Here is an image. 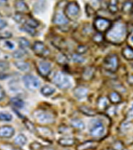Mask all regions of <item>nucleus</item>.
<instances>
[{"label":"nucleus","mask_w":133,"mask_h":150,"mask_svg":"<svg viewBox=\"0 0 133 150\" xmlns=\"http://www.w3.org/2000/svg\"><path fill=\"white\" fill-rule=\"evenodd\" d=\"M4 96H5V91L3 87L0 85V101L4 98Z\"/></svg>","instance_id":"obj_47"},{"label":"nucleus","mask_w":133,"mask_h":150,"mask_svg":"<svg viewBox=\"0 0 133 150\" xmlns=\"http://www.w3.org/2000/svg\"><path fill=\"white\" fill-rule=\"evenodd\" d=\"M109 10L110 12L114 13L118 11L117 8V1H110L109 3Z\"/></svg>","instance_id":"obj_30"},{"label":"nucleus","mask_w":133,"mask_h":150,"mask_svg":"<svg viewBox=\"0 0 133 150\" xmlns=\"http://www.w3.org/2000/svg\"><path fill=\"white\" fill-rule=\"evenodd\" d=\"M73 60L77 63H81V62L84 61V58L82 57L81 55L79 54H74L72 56Z\"/></svg>","instance_id":"obj_38"},{"label":"nucleus","mask_w":133,"mask_h":150,"mask_svg":"<svg viewBox=\"0 0 133 150\" xmlns=\"http://www.w3.org/2000/svg\"><path fill=\"white\" fill-rule=\"evenodd\" d=\"M25 125L26 126L27 129L30 131H31V132H34V131H35V126H34L33 124L30 121H29V120H25Z\"/></svg>","instance_id":"obj_36"},{"label":"nucleus","mask_w":133,"mask_h":150,"mask_svg":"<svg viewBox=\"0 0 133 150\" xmlns=\"http://www.w3.org/2000/svg\"><path fill=\"white\" fill-rule=\"evenodd\" d=\"M27 142V137L23 134L18 135L17 137L15 138L14 142L15 144L18 145V146H24V145L26 144Z\"/></svg>","instance_id":"obj_22"},{"label":"nucleus","mask_w":133,"mask_h":150,"mask_svg":"<svg viewBox=\"0 0 133 150\" xmlns=\"http://www.w3.org/2000/svg\"><path fill=\"white\" fill-rule=\"evenodd\" d=\"M71 124L73 128L79 129V130H83L85 128V123L80 119L75 118L72 119L71 121Z\"/></svg>","instance_id":"obj_23"},{"label":"nucleus","mask_w":133,"mask_h":150,"mask_svg":"<svg viewBox=\"0 0 133 150\" xmlns=\"http://www.w3.org/2000/svg\"><path fill=\"white\" fill-rule=\"evenodd\" d=\"M25 24L28 25L29 27H31V28L35 29L37 27H38L39 23L35 20L33 19V18H29V19L26 20V22L25 23Z\"/></svg>","instance_id":"obj_31"},{"label":"nucleus","mask_w":133,"mask_h":150,"mask_svg":"<svg viewBox=\"0 0 133 150\" xmlns=\"http://www.w3.org/2000/svg\"><path fill=\"white\" fill-rule=\"evenodd\" d=\"M80 110L81 111V112L83 113L84 114L87 115H89V116H95L96 115V112L95 110L91 109V108L87 107V106H81L80 107Z\"/></svg>","instance_id":"obj_25"},{"label":"nucleus","mask_w":133,"mask_h":150,"mask_svg":"<svg viewBox=\"0 0 133 150\" xmlns=\"http://www.w3.org/2000/svg\"><path fill=\"white\" fill-rule=\"evenodd\" d=\"M94 72H95V70L93 68H91V67L87 68L82 73V78L85 80H91L94 75Z\"/></svg>","instance_id":"obj_20"},{"label":"nucleus","mask_w":133,"mask_h":150,"mask_svg":"<svg viewBox=\"0 0 133 150\" xmlns=\"http://www.w3.org/2000/svg\"><path fill=\"white\" fill-rule=\"evenodd\" d=\"M15 9L19 12H26V11H29V8L27 6V4L24 1H17L15 3Z\"/></svg>","instance_id":"obj_16"},{"label":"nucleus","mask_w":133,"mask_h":150,"mask_svg":"<svg viewBox=\"0 0 133 150\" xmlns=\"http://www.w3.org/2000/svg\"><path fill=\"white\" fill-rule=\"evenodd\" d=\"M19 44L20 47L23 50H25L26 48L28 47L29 45H30V43H29V41L27 40V39L24 38H20L19 39Z\"/></svg>","instance_id":"obj_28"},{"label":"nucleus","mask_w":133,"mask_h":150,"mask_svg":"<svg viewBox=\"0 0 133 150\" xmlns=\"http://www.w3.org/2000/svg\"><path fill=\"white\" fill-rule=\"evenodd\" d=\"M109 100L112 103H118L121 101V98L120 95H119L117 92L114 91V92H112V93L110 94Z\"/></svg>","instance_id":"obj_26"},{"label":"nucleus","mask_w":133,"mask_h":150,"mask_svg":"<svg viewBox=\"0 0 133 150\" xmlns=\"http://www.w3.org/2000/svg\"><path fill=\"white\" fill-rule=\"evenodd\" d=\"M12 119V115L6 112H0V121H10Z\"/></svg>","instance_id":"obj_29"},{"label":"nucleus","mask_w":133,"mask_h":150,"mask_svg":"<svg viewBox=\"0 0 133 150\" xmlns=\"http://www.w3.org/2000/svg\"><path fill=\"white\" fill-rule=\"evenodd\" d=\"M118 57L116 55H111L104 60V67L110 71H115L118 68Z\"/></svg>","instance_id":"obj_7"},{"label":"nucleus","mask_w":133,"mask_h":150,"mask_svg":"<svg viewBox=\"0 0 133 150\" xmlns=\"http://www.w3.org/2000/svg\"><path fill=\"white\" fill-rule=\"evenodd\" d=\"M87 93H88V89L84 87H78L74 89V95L77 99L82 100L85 98Z\"/></svg>","instance_id":"obj_13"},{"label":"nucleus","mask_w":133,"mask_h":150,"mask_svg":"<svg viewBox=\"0 0 133 150\" xmlns=\"http://www.w3.org/2000/svg\"><path fill=\"white\" fill-rule=\"evenodd\" d=\"M0 17H1V14H0Z\"/></svg>","instance_id":"obj_50"},{"label":"nucleus","mask_w":133,"mask_h":150,"mask_svg":"<svg viewBox=\"0 0 133 150\" xmlns=\"http://www.w3.org/2000/svg\"><path fill=\"white\" fill-rule=\"evenodd\" d=\"M41 93L45 96H50L55 92V89L49 85H45L41 89Z\"/></svg>","instance_id":"obj_18"},{"label":"nucleus","mask_w":133,"mask_h":150,"mask_svg":"<svg viewBox=\"0 0 133 150\" xmlns=\"http://www.w3.org/2000/svg\"><path fill=\"white\" fill-rule=\"evenodd\" d=\"M125 27L121 24H116L107 33V38L111 42H117L125 36Z\"/></svg>","instance_id":"obj_1"},{"label":"nucleus","mask_w":133,"mask_h":150,"mask_svg":"<svg viewBox=\"0 0 133 150\" xmlns=\"http://www.w3.org/2000/svg\"><path fill=\"white\" fill-rule=\"evenodd\" d=\"M87 47H86V46L80 45L77 47V52L78 53V54L81 55L82 54H84V53H85L87 52Z\"/></svg>","instance_id":"obj_40"},{"label":"nucleus","mask_w":133,"mask_h":150,"mask_svg":"<svg viewBox=\"0 0 133 150\" xmlns=\"http://www.w3.org/2000/svg\"><path fill=\"white\" fill-rule=\"evenodd\" d=\"M53 82L59 88L66 89L70 88L71 86V81L67 75L63 72L58 71L53 77Z\"/></svg>","instance_id":"obj_2"},{"label":"nucleus","mask_w":133,"mask_h":150,"mask_svg":"<svg viewBox=\"0 0 133 150\" xmlns=\"http://www.w3.org/2000/svg\"><path fill=\"white\" fill-rule=\"evenodd\" d=\"M38 71L40 75L46 77L51 71V64L47 61H40L38 65Z\"/></svg>","instance_id":"obj_10"},{"label":"nucleus","mask_w":133,"mask_h":150,"mask_svg":"<svg viewBox=\"0 0 133 150\" xmlns=\"http://www.w3.org/2000/svg\"><path fill=\"white\" fill-rule=\"evenodd\" d=\"M10 102L13 105V106H14L17 109H21L24 106V101L19 98H17V97L11 98Z\"/></svg>","instance_id":"obj_21"},{"label":"nucleus","mask_w":133,"mask_h":150,"mask_svg":"<svg viewBox=\"0 0 133 150\" xmlns=\"http://www.w3.org/2000/svg\"><path fill=\"white\" fill-rule=\"evenodd\" d=\"M98 145V142L96 141H88L78 145L77 147V150H88L90 149L95 148Z\"/></svg>","instance_id":"obj_14"},{"label":"nucleus","mask_w":133,"mask_h":150,"mask_svg":"<svg viewBox=\"0 0 133 150\" xmlns=\"http://www.w3.org/2000/svg\"><path fill=\"white\" fill-rule=\"evenodd\" d=\"M41 145L40 144H39L37 142H35L31 144L30 148L31 150H38L41 148Z\"/></svg>","instance_id":"obj_45"},{"label":"nucleus","mask_w":133,"mask_h":150,"mask_svg":"<svg viewBox=\"0 0 133 150\" xmlns=\"http://www.w3.org/2000/svg\"><path fill=\"white\" fill-rule=\"evenodd\" d=\"M123 54L124 57L127 59H133V50L129 47L125 48L123 51Z\"/></svg>","instance_id":"obj_27"},{"label":"nucleus","mask_w":133,"mask_h":150,"mask_svg":"<svg viewBox=\"0 0 133 150\" xmlns=\"http://www.w3.org/2000/svg\"><path fill=\"white\" fill-rule=\"evenodd\" d=\"M132 40L133 41V37H132Z\"/></svg>","instance_id":"obj_49"},{"label":"nucleus","mask_w":133,"mask_h":150,"mask_svg":"<svg viewBox=\"0 0 133 150\" xmlns=\"http://www.w3.org/2000/svg\"><path fill=\"white\" fill-rule=\"evenodd\" d=\"M57 61H58L59 63L65 64L66 63H67L68 60L65 55L60 54L57 56Z\"/></svg>","instance_id":"obj_37"},{"label":"nucleus","mask_w":133,"mask_h":150,"mask_svg":"<svg viewBox=\"0 0 133 150\" xmlns=\"http://www.w3.org/2000/svg\"><path fill=\"white\" fill-rule=\"evenodd\" d=\"M45 4H46V2L43 1L36 2V3L34 4V7H33L35 12L36 13H43L45 8Z\"/></svg>","instance_id":"obj_19"},{"label":"nucleus","mask_w":133,"mask_h":150,"mask_svg":"<svg viewBox=\"0 0 133 150\" xmlns=\"http://www.w3.org/2000/svg\"><path fill=\"white\" fill-rule=\"evenodd\" d=\"M91 135L94 137H99L105 133V127L103 123L98 119L92 120L89 128Z\"/></svg>","instance_id":"obj_5"},{"label":"nucleus","mask_w":133,"mask_h":150,"mask_svg":"<svg viewBox=\"0 0 133 150\" xmlns=\"http://www.w3.org/2000/svg\"><path fill=\"white\" fill-rule=\"evenodd\" d=\"M109 105V100L106 98H104V97H102V98H100L98 99V102H97V105L98 107L99 108L100 110H103L106 109V107Z\"/></svg>","instance_id":"obj_24"},{"label":"nucleus","mask_w":133,"mask_h":150,"mask_svg":"<svg viewBox=\"0 0 133 150\" xmlns=\"http://www.w3.org/2000/svg\"><path fill=\"white\" fill-rule=\"evenodd\" d=\"M11 36V33L10 32L8 31H5L2 32V33H0V39H6L9 38Z\"/></svg>","instance_id":"obj_44"},{"label":"nucleus","mask_w":133,"mask_h":150,"mask_svg":"<svg viewBox=\"0 0 133 150\" xmlns=\"http://www.w3.org/2000/svg\"><path fill=\"white\" fill-rule=\"evenodd\" d=\"M14 64L18 70H19L22 71H29V69H30L29 64L26 61H15Z\"/></svg>","instance_id":"obj_17"},{"label":"nucleus","mask_w":133,"mask_h":150,"mask_svg":"<svg viewBox=\"0 0 133 150\" xmlns=\"http://www.w3.org/2000/svg\"><path fill=\"white\" fill-rule=\"evenodd\" d=\"M80 8L76 1L70 2L66 6L65 15L67 19L71 20H77L79 15Z\"/></svg>","instance_id":"obj_4"},{"label":"nucleus","mask_w":133,"mask_h":150,"mask_svg":"<svg viewBox=\"0 0 133 150\" xmlns=\"http://www.w3.org/2000/svg\"><path fill=\"white\" fill-rule=\"evenodd\" d=\"M59 144L62 146H71L75 144V140L72 137H63L59 140Z\"/></svg>","instance_id":"obj_15"},{"label":"nucleus","mask_w":133,"mask_h":150,"mask_svg":"<svg viewBox=\"0 0 133 150\" xmlns=\"http://www.w3.org/2000/svg\"><path fill=\"white\" fill-rule=\"evenodd\" d=\"M133 3L132 2H126L124 4L123 6V10L124 12H128V11H129L132 10V8H133Z\"/></svg>","instance_id":"obj_35"},{"label":"nucleus","mask_w":133,"mask_h":150,"mask_svg":"<svg viewBox=\"0 0 133 150\" xmlns=\"http://www.w3.org/2000/svg\"><path fill=\"white\" fill-rule=\"evenodd\" d=\"M1 150H21L19 147H15L11 144H2L0 146Z\"/></svg>","instance_id":"obj_32"},{"label":"nucleus","mask_w":133,"mask_h":150,"mask_svg":"<svg viewBox=\"0 0 133 150\" xmlns=\"http://www.w3.org/2000/svg\"><path fill=\"white\" fill-rule=\"evenodd\" d=\"M15 130L10 126H3L0 127V137L10 138L14 135Z\"/></svg>","instance_id":"obj_9"},{"label":"nucleus","mask_w":133,"mask_h":150,"mask_svg":"<svg viewBox=\"0 0 133 150\" xmlns=\"http://www.w3.org/2000/svg\"><path fill=\"white\" fill-rule=\"evenodd\" d=\"M93 40L97 43H99L100 41H102L103 40V36L100 33H96L95 36H93Z\"/></svg>","instance_id":"obj_41"},{"label":"nucleus","mask_w":133,"mask_h":150,"mask_svg":"<svg viewBox=\"0 0 133 150\" xmlns=\"http://www.w3.org/2000/svg\"><path fill=\"white\" fill-rule=\"evenodd\" d=\"M5 43H6V45L7 47H8L10 50H13V48H14V47H15L14 44L11 43V41H6V42H5Z\"/></svg>","instance_id":"obj_46"},{"label":"nucleus","mask_w":133,"mask_h":150,"mask_svg":"<svg viewBox=\"0 0 133 150\" xmlns=\"http://www.w3.org/2000/svg\"><path fill=\"white\" fill-rule=\"evenodd\" d=\"M15 20L17 22V23H19V24H22V23H24V22H26V21L25 20V17H23V15L21 14V13H19V14H16L14 17ZM25 22V23H26Z\"/></svg>","instance_id":"obj_39"},{"label":"nucleus","mask_w":133,"mask_h":150,"mask_svg":"<svg viewBox=\"0 0 133 150\" xmlns=\"http://www.w3.org/2000/svg\"><path fill=\"white\" fill-rule=\"evenodd\" d=\"M68 19L65 15L61 11H57L53 18V22L58 25H65L68 24Z\"/></svg>","instance_id":"obj_12"},{"label":"nucleus","mask_w":133,"mask_h":150,"mask_svg":"<svg viewBox=\"0 0 133 150\" xmlns=\"http://www.w3.org/2000/svg\"><path fill=\"white\" fill-rule=\"evenodd\" d=\"M33 115L37 121L41 123H51L55 120L54 116L51 113L43 110H36L34 112Z\"/></svg>","instance_id":"obj_3"},{"label":"nucleus","mask_w":133,"mask_h":150,"mask_svg":"<svg viewBox=\"0 0 133 150\" xmlns=\"http://www.w3.org/2000/svg\"><path fill=\"white\" fill-rule=\"evenodd\" d=\"M33 50L37 55H44L46 54L47 50L45 45L41 41H36L33 46Z\"/></svg>","instance_id":"obj_11"},{"label":"nucleus","mask_w":133,"mask_h":150,"mask_svg":"<svg viewBox=\"0 0 133 150\" xmlns=\"http://www.w3.org/2000/svg\"><path fill=\"white\" fill-rule=\"evenodd\" d=\"M111 24V22L106 18L97 17L94 22V27L99 33H102L109 29Z\"/></svg>","instance_id":"obj_8"},{"label":"nucleus","mask_w":133,"mask_h":150,"mask_svg":"<svg viewBox=\"0 0 133 150\" xmlns=\"http://www.w3.org/2000/svg\"><path fill=\"white\" fill-rule=\"evenodd\" d=\"M112 149L113 150H124V145L120 141H116L113 144Z\"/></svg>","instance_id":"obj_34"},{"label":"nucleus","mask_w":133,"mask_h":150,"mask_svg":"<svg viewBox=\"0 0 133 150\" xmlns=\"http://www.w3.org/2000/svg\"><path fill=\"white\" fill-rule=\"evenodd\" d=\"M25 86L27 89L34 91L37 89L41 85V82L35 76L32 75H26L23 77Z\"/></svg>","instance_id":"obj_6"},{"label":"nucleus","mask_w":133,"mask_h":150,"mask_svg":"<svg viewBox=\"0 0 133 150\" xmlns=\"http://www.w3.org/2000/svg\"><path fill=\"white\" fill-rule=\"evenodd\" d=\"M9 68V63L6 61H1L0 60V69L1 70H6Z\"/></svg>","instance_id":"obj_42"},{"label":"nucleus","mask_w":133,"mask_h":150,"mask_svg":"<svg viewBox=\"0 0 133 150\" xmlns=\"http://www.w3.org/2000/svg\"><path fill=\"white\" fill-rule=\"evenodd\" d=\"M24 30H25V31H27V33L31 34V35H33V34L35 33V30H34V29L31 28V27H29L28 25H26V24L24 25Z\"/></svg>","instance_id":"obj_43"},{"label":"nucleus","mask_w":133,"mask_h":150,"mask_svg":"<svg viewBox=\"0 0 133 150\" xmlns=\"http://www.w3.org/2000/svg\"><path fill=\"white\" fill-rule=\"evenodd\" d=\"M7 25V22L6 21L0 19V29H3Z\"/></svg>","instance_id":"obj_48"},{"label":"nucleus","mask_w":133,"mask_h":150,"mask_svg":"<svg viewBox=\"0 0 133 150\" xmlns=\"http://www.w3.org/2000/svg\"><path fill=\"white\" fill-rule=\"evenodd\" d=\"M25 54H26V51H25V50L21 49V50H16L15 52L13 54V56L16 59H20L22 57L24 56Z\"/></svg>","instance_id":"obj_33"}]
</instances>
